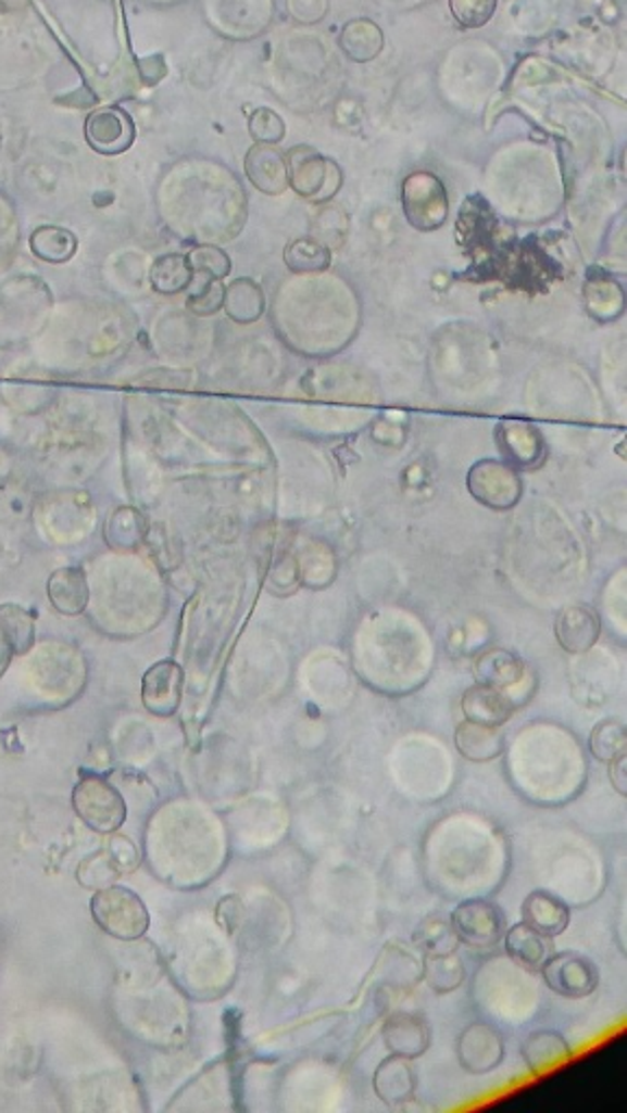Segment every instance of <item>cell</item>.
Masks as SVG:
<instances>
[{"instance_id": "26", "label": "cell", "mask_w": 627, "mask_h": 1113, "mask_svg": "<svg viewBox=\"0 0 627 1113\" xmlns=\"http://www.w3.org/2000/svg\"><path fill=\"white\" fill-rule=\"evenodd\" d=\"M147 535H149L147 518L134 507H118L110 516L105 531H103L105 542L114 551H125V553L138 551L145 544Z\"/></svg>"}, {"instance_id": "39", "label": "cell", "mask_w": 627, "mask_h": 1113, "mask_svg": "<svg viewBox=\"0 0 627 1113\" xmlns=\"http://www.w3.org/2000/svg\"><path fill=\"white\" fill-rule=\"evenodd\" d=\"M223 301H225V286L223 281L218 279H208L199 292H195L190 299H188V309L195 314V316H214L216 312L223 309Z\"/></svg>"}, {"instance_id": "42", "label": "cell", "mask_w": 627, "mask_h": 1113, "mask_svg": "<svg viewBox=\"0 0 627 1113\" xmlns=\"http://www.w3.org/2000/svg\"><path fill=\"white\" fill-rule=\"evenodd\" d=\"M607 776L618 796L627 794V752L616 755L607 761Z\"/></svg>"}, {"instance_id": "20", "label": "cell", "mask_w": 627, "mask_h": 1113, "mask_svg": "<svg viewBox=\"0 0 627 1113\" xmlns=\"http://www.w3.org/2000/svg\"><path fill=\"white\" fill-rule=\"evenodd\" d=\"M453 739L457 752L473 763H488L505 752V733L501 731V726L462 720L455 726Z\"/></svg>"}, {"instance_id": "29", "label": "cell", "mask_w": 627, "mask_h": 1113, "mask_svg": "<svg viewBox=\"0 0 627 1113\" xmlns=\"http://www.w3.org/2000/svg\"><path fill=\"white\" fill-rule=\"evenodd\" d=\"M423 978L434 994H451L464 983L466 967H464V961L455 952L425 954L423 957Z\"/></svg>"}, {"instance_id": "32", "label": "cell", "mask_w": 627, "mask_h": 1113, "mask_svg": "<svg viewBox=\"0 0 627 1113\" xmlns=\"http://www.w3.org/2000/svg\"><path fill=\"white\" fill-rule=\"evenodd\" d=\"M284 262L294 275H321L331 266V251L314 238H299L286 246Z\"/></svg>"}, {"instance_id": "35", "label": "cell", "mask_w": 627, "mask_h": 1113, "mask_svg": "<svg viewBox=\"0 0 627 1113\" xmlns=\"http://www.w3.org/2000/svg\"><path fill=\"white\" fill-rule=\"evenodd\" d=\"M349 236V218L340 207H323L312 220V236L329 251L340 249Z\"/></svg>"}, {"instance_id": "12", "label": "cell", "mask_w": 627, "mask_h": 1113, "mask_svg": "<svg viewBox=\"0 0 627 1113\" xmlns=\"http://www.w3.org/2000/svg\"><path fill=\"white\" fill-rule=\"evenodd\" d=\"M381 1039L390 1054L418 1059L431 1044V1028L418 1013L394 1011L384 1020Z\"/></svg>"}, {"instance_id": "33", "label": "cell", "mask_w": 627, "mask_h": 1113, "mask_svg": "<svg viewBox=\"0 0 627 1113\" xmlns=\"http://www.w3.org/2000/svg\"><path fill=\"white\" fill-rule=\"evenodd\" d=\"M0 629L5 631L14 655H25L36 642V618L21 605H0Z\"/></svg>"}, {"instance_id": "16", "label": "cell", "mask_w": 627, "mask_h": 1113, "mask_svg": "<svg viewBox=\"0 0 627 1113\" xmlns=\"http://www.w3.org/2000/svg\"><path fill=\"white\" fill-rule=\"evenodd\" d=\"M521 922L544 937H557L568 928L570 909L551 891H529L521 905Z\"/></svg>"}, {"instance_id": "21", "label": "cell", "mask_w": 627, "mask_h": 1113, "mask_svg": "<svg viewBox=\"0 0 627 1113\" xmlns=\"http://www.w3.org/2000/svg\"><path fill=\"white\" fill-rule=\"evenodd\" d=\"M49 600L62 616H79L86 611L90 600L88 577L84 568L68 566L60 568L49 577L47 583Z\"/></svg>"}, {"instance_id": "2", "label": "cell", "mask_w": 627, "mask_h": 1113, "mask_svg": "<svg viewBox=\"0 0 627 1113\" xmlns=\"http://www.w3.org/2000/svg\"><path fill=\"white\" fill-rule=\"evenodd\" d=\"M92 913L103 931L118 939H140L149 928V911L138 894L127 887H110L92 900Z\"/></svg>"}, {"instance_id": "1", "label": "cell", "mask_w": 627, "mask_h": 1113, "mask_svg": "<svg viewBox=\"0 0 627 1113\" xmlns=\"http://www.w3.org/2000/svg\"><path fill=\"white\" fill-rule=\"evenodd\" d=\"M288 166V186L303 199L312 203L331 201L340 186L342 173L336 162L323 157L312 147H294L286 153Z\"/></svg>"}, {"instance_id": "7", "label": "cell", "mask_w": 627, "mask_h": 1113, "mask_svg": "<svg viewBox=\"0 0 627 1113\" xmlns=\"http://www.w3.org/2000/svg\"><path fill=\"white\" fill-rule=\"evenodd\" d=\"M455 1054L466 1072L488 1074L501 1065L505 1057V1039L499 1028L486 1022H473L460 1033Z\"/></svg>"}, {"instance_id": "43", "label": "cell", "mask_w": 627, "mask_h": 1113, "mask_svg": "<svg viewBox=\"0 0 627 1113\" xmlns=\"http://www.w3.org/2000/svg\"><path fill=\"white\" fill-rule=\"evenodd\" d=\"M12 655H14V648L5 635V631L0 629V674H3L12 661Z\"/></svg>"}, {"instance_id": "27", "label": "cell", "mask_w": 627, "mask_h": 1113, "mask_svg": "<svg viewBox=\"0 0 627 1113\" xmlns=\"http://www.w3.org/2000/svg\"><path fill=\"white\" fill-rule=\"evenodd\" d=\"M273 557L264 561V583L266 590L275 596H290L301 585V570L297 555L290 544L273 548Z\"/></svg>"}, {"instance_id": "31", "label": "cell", "mask_w": 627, "mask_h": 1113, "mask_svg": "<svg viewBox=\"0 0 627 1113\" xmlns=\"http://www.w3.org/2000/svg\"><path fill=\"white\" fill-rule=\"evenodd\" d=\"M195 273L188 264V257L181 253L162 255L151 268V286L158 294H179L190 288Z\"/></svg>"}, {"instance_id": "15", "label": "cell", "mask_w": 627, "mask_h": 1113, "mask_svg": "<svg viewBox=\"0 0 627 1113\" xmlns=\"http://www.w3.org/2000/svg\"><path fill=\"white\" fill-rule=\"evenodd\" d=\"M244 173L262 194L279 197L288 190L286 155L275 144L251 147L244 157Z\"/></svg>"}, {"instance_id": "9", "label": "cell", "mask_w": 627, "mask_h": 1113, "mask_svg": "<svg viewBox=\"0 0 627 1113\" xmlns=\"http://www.w3.org/2000/svg\"><path fill=\"white\" fill-rule=\"evenodd\" d=\"M86 140L101 155H123L136 140V125L123 107H101L88 116Z\"/></svg>"}, {"instance_id": "30", "label": "cell", "mask_w": 627, "mask_h": 1113, "mask_svg": "<svg viewBox=\"0 0 627 1113\" xmlns=\"http://www.w3.org/2000/svg\"><path fill=\"white\" fill-rule=\"evenodd\" d=\"M32 251L47 264H66L77 253V236L62 227H40L32 233Z\"/></svg>"}, {"instance_id": "19", "label": "cell", "mask_w": 627, "mask_h": 1113, "mask_svg": "<svg viewBox=\"0 0 627 1113\" xmlns=\"http://www.w3.org/2000/svg\"><path fill=\"white\" fill-rule=\"evenodd\" d=\"M570 1044L551 1028L534 1030L521 1044V1057L534 1076H542L570 1059Z\"/></svg>"}, {"instance_id": "18", "label": "cell", "mask_w": 627, "mask_h": 1113, "mask_svg": "<svg viewBox=\"0 0 627 1113\" xmlns=\"http://www.w3.org/2000/svg\"><path fill=\"white\" fill-rule=\"evenodd\" d=\"M475 683L497 690H512L525 679V661L505 648H486L473 661Z\"/></svg>"}, {"instance_id": "38", "label": "cell", "mask_w": 627, "mask_h": 1113, "mask_svg": "<svg viewBox=\"0 0 627 1113\" xmlns=\"http://www.w3.org/2000/svg\"><path fill=\"white\" fill-rule=\"evenodd\" d=\"M249 134L255 144H279L286 136V123L277 112L260 107L249 118Z\"/></svg>"}, {"instance_id": "5", "label": "cell", "mask_w": 627, "mask_h": 1113, "mask_svg": "<svg viewBox=\"0 0 627 1113\" xmlns=\"http://www.w3.org/2000/svg\"><path fill=\"white\" fill-rule=\"evenodd\" d=\"M460 944L471 948H490L503 939L505 913L490 900H462L449 915Z\"/></svg>"}, {"instance_id": "36", "label": "cell", "mask_w": 627, "mask_h": 1113, "mask_svg": "<svg viewBox=\"0 0 627 1113\" xmlns=\"http://www.w3.org/2000/svg\"><path fill=\"white\" fill-rule=\"evenodd\" d=\"M188 264L195 275H203L205 279L223 281L231 273L229 255L212 244H199L188 255Z\"/></svg>"}, {"instance_id": "3", "label": "cell", "mask_w": 627, "mask_h": 1113, "mask_svg": "<svg viewBox=\"0 0 627 1113\" xmlns=\"http://www.w3.org/2000/svg\"><path fill=\"white\" fill-rule=\"evenodd\" d=\"M407 223L423 233L440 229L449 218V199L442 181L431 173H412L401 188Z\"/></svg>"}, {"instance_id": "17", "label": "cell", "mask_w": 627, "mask_h": 1113, "mask_svg": "<svg viewBox=\"0 0 627 1113\" xmlns=\"http://www.w3.org/2000/svg\"><path fill=\"white\" fill-rule=\"evenodd\" d=\"M460 709L464 720L488 726H503L514 713V703L503 690L475 683L462 694Z\"/></svg>"}, {"instance_id": "14", "label": "cell", "mask_w": 627, "mask_h": 1113, "mask_svg": "<svg viewBox=\"0 0 627 1113\" xmlns=\"http://www.w3.org/2000/svg\"><path fill=\"white\" fill-rule=\"evenodd\" d=\"M418 1076L412 1065V1059L401 1054L386 1057L373 1074L375 1096L388 1106H403L412 1102L416 1096Z\"/></svg>"}, {"instance_id": "41", "label": "cell", "mask_w": 627, "mask_h": 1113, "mask_svg": "<svg viewBox=\"0 0 627 1113\" xmlns=\"http://www.w3.org/2000/svg\"><path fill=\"white\" fill-rule=\"evenodd\" d=\"M288 10L299 23H318L327 12V0H288Z\"/></svg>"}, {"instance_id": "24", "label": "cell", "mask_w": 627, "mask_h": 1113, "mask_svg": "<svg viewBox=\"0 0 627 1113\" xmlns=\"http://www.w3.org/2000/svg\"><path fill=\"white\" fill-rule=\"evenodd\" d=\"M340 49L342 53L358 64L373 62L384 51V34L368 18H355L347 23L340 31Z\"/></svg>"}, {"instance_id": "22", "label": "cell", "mask_w": 627, "mask_h": 1113, "mask_svg": "<svg viewBox=\"0 0 627 1113\" xmlns=\"http://www.w3.org/2000/svg\"><path fill=\"white\" fill-rule=\"evenodd\" d=\"M584 303L594 320L612 322L625 309V294L610 275L592 270L584 281Z\"/></svg>"}, {"instance_id": "11", "label": "cell", "mask_w": 627, "mask_h": 1113, "mask_svg": "<svg viewBox=\"0 0 627 1113\" xmlns=\"http://www.w3.org/2000/svg\"><path fill=\"white\" fill-rule=\"evenodd\" d=\"M181 692L184 670L173 659L158 661L142 679V703L153 716H173L181 703Z\"/></svg>"}, {"instance_id": "10", "label": "cell", "mask_w": 627, "mask_h": 1113, "mask_svg": "<svg viewBox=\"0 0 627 1113\" xmlns=\"http://www.w3.org/2000/svg\"><path fill=\"white\" fill-rule=\"evenodd\" d=\"M497 446L507 466L534 470L544 461V440L540 431L521 420H507L497 427Z\"/></svg>"}, {"instance_id": "4", "label": "cell", "mask_w": 627, "mask_h": 1113, "mask_svg": "<svg viewBox=\"0 0 627 1113\" xmlns=\"http://www.w3.org/2000/svg\"><path fill=\"white\" fill-rule=\"evenodd\" d=\"M466 488L477 503L494 511L512 509L523 496V481L518 472L494 459L477 461L468 470Z\"/></svg>"}, {"instance_id": "34", "label": "cell", "mask_w": 627, "mask_h": 1113, "mask_svg": "<svg viewBox=\"0 0 627 1113\" xmlns=\"http://www.w3.org/2000/svg\"><path fill=\"white\" fill-rule=\"evenodd\" d=\"M588 750L597 761L607 763L620 752H627V729L616 718L597 722L588 735Z\"/></svg>"}, {"instance_id": "40", "label": "cell", "mask_w": 627, "mask_h": 1113, "mask_svg": "<svg viewBox=\"0 0 627 1113\" xmlns=\"http://www.w3.org/2000/svg\"><path fill=\"white\" fill-rule=\"evenodd\" d=\"M216 920L218 924L223 926V931L227 933H236L242 922H244V905L240 900V896H227L218 902V911H216Z\"/></svg>"}, {"instance_id": "23", "label": "cell", "mask_w": 627, "mask_h": 1113, "mask_svg": "<svg viewBox=\"0 0 627 1113\" xmlns=\"http://www.w3.org/2000/svg\"><path fill=\"white\" fill-rule=\"evenodd\" d=\"M549 937L540 935L538 931H534L531 926L518 922L514 926H510L505 933H503V946H505V952L507 957L523 970H529V972H538L540 965L544 963V959L551 954L549 950Z\"/></svg>"}, {"instance_id": "6", "label": "cell", "mask_w": 627, "mask_h": 1113, "mask_svg": "<svg viewBox=\"0 0 627 1113\" xmlns=\"http://www.w3.org/2000/svg\"><path fill=\"white\" fill-rule=\"evenodd\" d=\"M538 972L553 994L570 1000L590 996L599 985V967L577 952L549 954Z\"/></svg>"}, {"instance_id": "37", "label": "cell", "mask_w": 627, "mask_h": 1113, "mask_svg": "<svg viewBox=\"0 0 627 1113\" xmlns=\"http://www.w3.org/2000/svg\"><path fill=\"white\" fill-rule=\"evenodd\" d=\"M497 3L499 0H449V10L460 27L479 29L492 21Z\"/></svg>"}, {"instance_id": "25", "label": "cell", "mask_w": 627, "mask_h": 1113, "mask_svg": "<svg viewBox=\"0 0 627 1113\" xmlns=\"http://www.w3.org/2000/svg\"><path fill=\"white\" fill-rule=\"evenodd\" d=\"M223 309L236 325H253L266 312L264 290L251 279H236L229 288H225Z\"/></svg>"}, {"instance_id": "13", "label": "cell", "mask_w": 627, "mask_h": 1113, "mask_svg": "<svg viewBox=\"0 0 627 1113\" xmlns=\"http://www.w3.org/2000/svg\"><path fill=\"white\" fill-rule=\"evenodd\" d=\"M553 631L564 653L584 655L597 644L601 635V620L592 607L570 605L557 614Z\"/></svg>"}, {"instance_id": "28", "label": "cell", "mask_w": 627, "mask_h": 1113, "mask_svg": "<svg viewBox=\"0 0 627 1113\" xmlns=\"http://www.w3.org/2000/svg\"><path fill=\"white\" fill-rule=\"evenodd\" d=\"M412 941L423 954L455 952L460 946V939L453 931L449 915L442 913H431L423 918V922H418V926L412 933Z\"/></svg>"}, {"instance_id": "8", "label": "cell", "mask_w": 627, "mask_h": 1113, "mask_svg": "<svg viewBox=\"0 0 627 1113\" xmlns=\"http://www.w3.org/2000/svg\"><path fill=\"white\" fill-rule=\"evenodd\" d=\"M75 805L84 820L97 831H116L127 818L123 796L99 779H88L77 787Z\"/></svg>"}]
</instances>
